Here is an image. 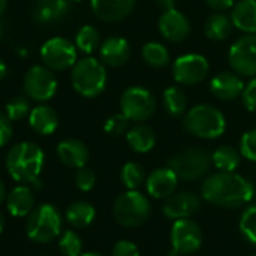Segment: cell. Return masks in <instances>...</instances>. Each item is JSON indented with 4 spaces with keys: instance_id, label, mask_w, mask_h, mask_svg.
<instances>
[{
    "instance_id": "6da1fadb",
    "label": "cell",
    "mask_w": 256,
    "mask_h": 256,
    "mask_svg": "<svg viewBox=\"0 0 256 256\" xmlns=\"http://www.w3.org/2000/svg\"><path fill=\"white\" fill-rule=\"evenodd\" d=\"M201 195L213 206L224 208H240L254 200L255 186L252 182L236 172L219 171L204 180Z\"/></svg>"
},
{
    "instance_id": "7a4b0ae2",
    "label": "cell",
    "mask_w": 256,
    "mask_h": 256,
    "mask_svg": "<svg viewBox=\"0 0 256 256\" xmlns=\"http://www.w3.org/2000/svg\"><path fill=\"white\" fill-rule=\"evenodd\" d=\"M42 168L44 152L34 142H18L6 154V170L18 183L39 184Z\"/></svg>"
},
{
    "instance_id": "3957f363",
    "label": "cell",
    "mask_w": 256,
    "mask_h": 256,
    "mask_svg": "<svg viewBox=\"0 0 256 256\" xmlns=\"http://www.w3.org/2000/svg\"><path fill=\"white\" fill-rule=\"evenodd\" d=\"M184 129L202 140H216L226 129L225 116L213 105L200 104L184 114Z\"/></svg>"
},
{
    "instance_id": "277c9868",
    "label": "cell",
    "mask_w": 256,
    "mask_h": 256,
    "mask_svg": "<svg viewBox=\"0 0 256 256\" xmlns=\"http://www.w3.org/2000/svg\"><path fill=\"white\" fill-rule=\"evenodd\" d=\"M70 80L76 93L84 98H96L106 87V70L99 60L86 57L72 66Z\"/></svg>"
},
{
    "instance_id": "5b68a950",
    "label": "cell",
    "mask_w": 256,
    "mask_h": 256,
    "mask_svg": "<svg viewBox=\"0 0 256 256\" xmlns=\"http://www.w3.org/2000/svg\"><path fill=\"white\" fill-rule=\"evenodd\" d=\"M168 166L177 174L178 180L195 182L202 178L212 166V154L201 147H189L171 158Z\"/></svg>"
},
{
    "instance_id": "8992f818",
    "label": "cell",
    "mask_w": 256,
    "mask_h": 256,
    "mask_svg": "<svg viewBox=\"0 0 256 256\" xmlns=\"http://www.w3.org/2000/svg\"><path fill=\"white\" fill-rule=\"evenodd\" d=\"M150 202L138 190H128L122 194L112 208L114 219L126 228H136L142 225L150 216Z\"/></svg>"
},
{
    "instance_id": "52a82bcc",
    "label": "cell",
    "mask_w": 256,
    "mask_h": 256,
    "mask_svg": "<svg viewBox=\"0 0 256 256\" xmlns=\"http://www.w3.org/2000/svg\"><path fill=\"white\" fill-rule=\"evenodd\" d=\"M27 236L34 243H50L58 237L62 231V218L51 204H42L34 208L27 220Z\"/></svg>"
},
{
    "instance_id": "ba28073f",
    "label": "cell",
    "mask_w": 256,
    "mask_h": 256,
    "mask_svg": "<svg viewBox=\"0 0 256 256\" xmlns=\"http://www.w3.org/2000/svg\"><path fill=\"white\" fill-rule=\"evenodd\" d=\"M171 246L170 256H188L196 254L202 246V231L192 219L174 220L171 228Z\"/></svg>"
},
{
    "instance_id": "9c48e42d",
    "label": "cell",
    "mask_w": 256,
    "mask_h": 256,
    "mask_svg": "<svg viewBox=\"0 0 256 256\" xmlns=\"http://www.w3.org/2000/svg\"><path fill=\"white\" fill-rule=\"evenodd\" d=\"M122 114H124L129 122H146L156 110V99L144 87H129L123 92L120 98Z\"/></svg>"
},
{
    "instance_id": "30bf717a",
    "label": "cell",
    "mask_w": 256,
    "mask_h": 256,
    "mask_svg": "<svg viewBox=\"0 0 256 256\" xmlns=\"http://www.w3.org/2000/svg\"><path fill=\"white\" fill-rule=\"evenodd\" d=\"M40 58L51 70H66L76 63V46L64 38H51L42 45Z\"/></svg>"
},
{
    "instance_id": "8fae6325",
    "label": "cell",
    "mask_w": 256,
    "mask_h": 256,
    "mask_svg": "<svg viewBox=\"0 0 256 256\" xmlns=\"http://www.w3.org/2000/svg\"><path fill=\"white\" fill-rule=\"evenodd\" d=\"M232 70L240 76L252 78L256 75V34L238 38L228 52Z\"/></svg>"
},
{
    "instance_id": "7c38bea8",
    "label": "cell",
    "mask_w": 256,
    "mask_h": 256,
    "mask_svg": "<svg viewBox=\"0 0 256 256\" xmlns=\"http://www.w3.org/2000/svg\"><path fill=\"white\" fill-rule=\"evenodd\" d=\"M57 92V80L46 66H32L24 76V93L39 102L50 100Z\"/></svg>"
},
{
    "instance_id": "4fadbf2b",
    "label": "cell",
    "mask_w": 256,
    "mask_h": 256,
    "mask_svg": "<svg viewBox=\"0 0 256 256\" xmlns=\"http://www.w3.org/2000/svg\"><path fill=\"white\" fill-rule=\"evenodd\" d=\"M208 60L201 54L180 56L172 64V76L177 82L184 86H195L202 82L208 75Z\"/></svg>"
},
{
    "instance_id": "5bb4252c",
    "label": "cell",
    "mask_w": 256,
    "mask_h": 256,
    "mask_svg": "<svg viewBox=\"0 0 256 256\" xmlns=\"http://www.w3.org/2000/svg\"><path fill=\"white\" fill-rule=\"evenodd\" d=\"M201 208V201L194 192H178L172 194L165 200L164 214L171 220L190 219Z\"/></svg>"
},
{
    "instance_id": "9a60e30c",
    "label": "cell",
    "mask_w": 256,
    "mask_h": 256,
    "mask_svg": "<svg viewBox=\"0 0 256 256\" xmlns=\"http://www.w3.org/2000/svg\"><path fill=\"white\" fill-rule=\"evenodd\" d=\"M159 30L170 42H183L189 38L192 26L189 18L177 9L165 10L159 18Z\"/></svg>"
},
{
    "instance_id": "2e32d148",
    "label": "cell",
    "mask_w": 256,
    "mask_h": 256,
    "mask_svg": "<svg viewBox=\"0 0 256 256\" xmlns=\"http://www.w3.org/2000/svg\"><path fill=\"white\" fill-rule=\"evenodd\" d=\"M178 184V177L177 174L170 168H158L152 171L146 180V189L150 196L160 200V198H168L171 196Z\"/></svg>"
},
{
    "instance_id": "e0dca14e",
    "label": "cell",
    "mask_w": 256,
    "mask_h": 256,
    "mask_svg": "<svg viewBox=\"0 0 256 256\" xmlns=\"http://www.w3.org/2000/svg\"><path fill=\"white\" fill-rule=\"evenodd\" d=\"M93 14L108 22L126 18L135 8L136 0H90Z\"/></svg>"
},
{
    "instance_id": "ac0fdd59",
    "label": "cell",
    "mask_w": 256,
    "mask_h": 256,
    "mask_svg": "<svg viewBox=\"0 0 256 256\" xmlns=\"http://www.w3.org/2000/svg\"><path fill=\"white\" fill-rule=\"evenodd\" d=\"M243 88V80L236 72H220L210 81V92L220 100H232L242 96Z\"/></svg>"
},
{
    "instance_id": "d6986e66",
    "label": "cell",
    "mask_w": 256,
    "mask_h": 256,
    "mask_svg": "<svg viewBox=\"0 0 256 256\" xmlns=\"http://www.w3.org/2000/svg\"><path fill=\"white\" fill-rule=\"evenodd\" d=\"M130 57V45L120 36H111L100 45V58L111 68L123 66Z\"/></svg>"
},
{
    "instance_id": "ffe728a7",
    "label": "cell",
    "mask_w": 256,
    "mask_h": 256,
    "mask_svg": "<svg viewBox=\"0 0 256 256\" xmlns=\"http://www.w3.org/2000/svg\"><path fill=\"white\" fill-rule=\"evenodd\" d=\"M57 156L63 165L69 168H82L88 160V148L80 140H64L57 146Z\"/></svg>"
},
{
    "instance_id": "44dd1931",
    "label": "cell",
    "mask_w": 256,
    "mask_h": 256,
    "mask_svg": "<svg viewBox=\"0 0 256 256\" xmlns=\"http://www.w3.org/2000/svg\"><path fill=\"white\" fill-rule=\"evenodd\" d=\"M69 12L68 0H36L32 9L33 18L40 24H50L62 20Z\"/></svg>"
},
{
    "instance_id": "7402d4cb",
    "label": "cell",
    "mask_w": 256,
    "mask_h": 256,
    "mask_svg": "<svg viewBox=\"0 0 256 256\" xmlns=\"http://www.w3.org/2000/svg\"><path fill=\"white\" fill-rule=\"evenodd\" d=\"M34 196L28 186H16L6 195V207L15 218H24L33 212Z\"/></svg>"
},
{
    "instance_id": "603a6c76",
    "label": "cell",
    "mask_w": 256,
    "mask_h": 256,
    "mask_svg": "<svg viewBox=\"0 0 256 256\" xmlns=\"http://www.w3.org/2000/svg\"><path fill=\"white\" fill-rule=\"evenodd\" d=\"M232 24L246 34H256V0H240L232 6Z\"/></svg>"
},
{
    "instance_id": "cb8c5ba5",
    "label": "cell",
    "mask_w": 256,
    "mask_h": 256,
    "mask_svg": "<svg viewBox=\"0 0 256 256\" xmlns=\"http://www.w3.org/2000/svg\"><path fill=\"white\" fill-rule=\"evenodd\" d=\"M28 123L38 134L51 135L58 126V116L51 106L38 105L30 111Z\"/></svg>"
},
{
    "instance_id": "d4e9b609",
    "label": "cell",
    "mask_w": 256,
    "mask_h": 256,
    "mask_svg": "<svg viewBox=\"0 0 256 256\" xmlns=\"http://www.w3.org/2000/svg\"><path fill=\"white\" fill-rule=\"evenodd\" d=\"M126 140L129 147L135 153H148L156 144V135L152 128L146 124H136L128 130Z\"/></svg>"
},
{
    "instance_id": "484cf974",
    "label": "cell",
    "mask_w": 256,
    "mask_h": 256,
    "mask_svg": "<svg viewBox=\"0 0 256 256\" xmlns=\"http://www.w3.org/2000/svg\"><path fill=\"white\" fill-rule=\"evenodd\" d=\"M232 20L224 12L212 14L204 24V32L208 39L213 40H225L232 32Z\"/></svg>"
},
{
    "instance_id": "4316f807",
    "label": "cell",
    "mask_w": 256,
    "mask_h": 256,
    "mask_svg": "<svg viewBox=\"0 0 256 256\" xmlns=\"http://www.w3.org/2000/svg\"><path fill=\"white\" fill-rule=\"evenodd\" d=\"M164 108L168 116L180 118L188 112V98L178 86H170L164 92Z\"/></svg>"
},
{
    "instance_id": "83f0119b",
    "label": "cell",
    "mask_w": 256,
    "mask_h": 256,
    "mask_svg": "<svg viewBox=\"0 0 256 256\" xmlns=\"http://www.w3.org/2000/svg\"><path fill=\"white\" fill-rule=\"evenodd\" d=\"M94 218H96L94 207L86 201H76L70 204L69 208L66 210V220L74 228H78V230H82L92 225Z\"/></svg>"
},
{
    "instance_id": "f1b7e54d",
    "label": "cell",
    "mask_w": 256,
    "mask_h": 256,
    "mask_svg": "<svg viewBox=\"0 0 256 256\" xmlns=\"http://www.w3.org/2000/svg\"><path fill=\"white\" fill-rule=\"evenodd\" d=\"M242 160V153L232 146H220L212 154V164L222 172H234Z\"/></svg>"
},
{
    "instance_id": "f546056e",
    "label": "cell",
    "mask_w": 256,
    "mask_h": 256,
    "mask_svg": "<svg viewBox=\"0 0 256 256\" xmlns=\"http://www.w3.org/2000/svg\"><path fill=\"white\" fill-rule=\"evenodd\" d=\"M142 58L144 62L152 66V68H156V69H160V68H165L171 57H170V51L165 45L159 44V42H147L144 46H142Z\"/></svg>"
},
{
    "instance_id": "4dcf8cb0",
    "label": "cell",
    "mask_w": 256,
    "mask_h": 256,
    "mask_svg": "<svg viewBox=\"0 0 256 256\" xmlns=\"http://www.w3.org/2000/svg\"><path fill=\"white\" fill-rule=\"evenodd\" d=\"M120 178L124 188H128V190H138L147 180L144 168L136 162H128L122 168Z\"/></svg>"
},
{
    "instance_id": "1f68e13d",
    "label": "cell",
    "mask_w": 256,
    "mask_h": 256,
    "mask_svg": "<svg viewBox=\"0 0 256 256\" xmlns=\"http://www.w3.org/2000/svg\"><path fill=\"white\" fill-rule=\"evenodd\" d=\"M99 40L100 38L98 28H94L93 26H84L78 30L75 36V46L86 54H92L99 46Z\"/></svg>"
},
{
    "instance_id": "d6a6232c",
    "label": "cell",
    "mask_w": 256,
    "mask_h": 256,
    "mask_svg": "<svg viewBox=\"0 0 256 256\" xmlns=\"http://www.w3.org/2000/svg\"><path fill=\"white\" fill-rule=\"evenodd\" d=\"M240 232L242 236L256 246V204H252L244 210L240 218Z\"/></svg>"
},
{
    "instance_id": "836d02e7",
    "label": "cell",
    "mask_w": 256,
    "mask_h": 256,
    "mask_svg": "<svg viewBox=\"0 0 256 256\" xmlns=\"http://www.w3.org/2000/svg\"><path fill=\"white\" fill-rule=\"evenodd\" d=\"M58 249L63 256H81L82 240L74 231H66L58 240Z\"/></svg>"
},
{
    "instance_id": "e575fe53",
    "label": "cell",
    "mask_w": 256,
    "mask_h": 256,
    "mask_svg": "<svg viewBox=\"0 0 256 256\" xmlns=\"http://www.w3.org/2000/svg\"><path fill=\"white\" fill-rule=\"evenodd\" d=\"M4 114L10 122H18L27 114H30V104L24 96H16L6 104Z\"/></svg>"
},
{
    "instance_id": "d590c367",
    "label": "cell",
    "mask_w": 256,
    "mask_h": 256,
    "mask_svg": "<svg viewBox=\"0 0 256 256\" xmlns=\"http://www.w3.org/2000/svg\"><path fill=\"white\" fill-rule=\"evenodd\" d=\"M129 128V118L124 114H114L105 122V132L112 136H120L123 134H128Z\"/></svg>"
},
{
    "instance_id": "8d00e7d4",
    "label": "cell",
    "mask_w": 256,
    "mask_h": 256,
    "mask_svg": "<svg viewBox=\"0 0 256 256\" xmlns=\"http://www.w3.org/2000/svg\"><path fill=\"white\" fill-rule=\"evenodd\" d=\"M240 153L246 159L256 162V129L246 132L240 140Z\"/></svg>"
},
{
    "instance_id": "74e56055",
    "label": "cell",
    "mask_w": 256,
    "mask_h": 256,
    "mask_svg": "<svg viewBox=\"0 0 256 256\" xmlns=\"http://www.w3.org/2000/svg\"><path fill=\"white\" fill-rule=\"evenodd\" d=\"M75 183H76V188L82 192H88L94 188V183H96V176L94 172L90 170V168H80L76 171V176H75Z\"/></svg>"
},
{
    "instance_id": "f35d334b",
    "label": "cell",
    "mask_w": 256,
    "mask_h": 256,
    "mask_svg": "<svg viewBox=\"0 0 256 256\" xmlns=\"http://www.w3.org/2000/svg\"><path fill=\"white\" fill-rule=\"evenodd\" d=\"M242 99H243V105L249 111H256V78H252L246 84L242 93Z\"/></svg>"
},
{
    "instance_id": "ab89813d",
    "label": "cell",
    "mask_w": 256,
    "mask_h": 256,
    "mask_svg": "<svg viewBox=\"0 0 256 256\" xmlns=\"http://www.w3.org/2000/svg\"><path fill=\"white\" fill-rule=\"evenodd\" d=\"M111 256H140V250L135 243L129 240H120L116 243Z\"/></svg>"
},
{
    "instance_id": "60d3db41",
    "label": "cell",
    "mask_w": 256,
    "mask_h": 256,
    "mask_svg": "<svg viewBox=\"0 0 256 256\" xmlns=\"http://www.w3.org/2000/svg\"><path fill=\"white\" fill-rule=\"evenodd\" d=\"M12 136V124L4 112L0 111V147L8 144Z\"/></svg>"
},
{
    "instance_id": "b9f144b4",
    "label": "cell",
    "mask_w": 256,
    "mask_h": 256,
    "mask_svg": "<svg viewBox=\"0 0 256 256\" xmlns=\"http://www.w3.org/2000/svg\"><path fill=\"white\" fill-rule=\"evenodd\" d=\"M206 3L216 12H225L236 4V0H206Z\"/></svg>"
},
{
    "instance_id": "7bdbcfd3",
    "label": "cell",
    "mask_w": 256,
    "mask_h": 256,
    "mask_svg": "<svg viewBox=\"0 0 256 256\" xmlns=\"http://www.w3.org/2000/svg\"><path fill=\"white\" fill-rule=\"evenodd\" d=\"M156 4L165 12V10H171V9H176V0H154Z\"/></svg>"
},
{
    "instance_id": "ee69618b",
    "label": "cell",
    "mask_w": 256,
    "mask_h": 256,
    "mask_svg": "<svg viewBox=\"0 0 256 256\" xmlns=\"http://www.w3.org/2000/svg\"><path fill=\"white\" fill-rule=\"evenodd\" d=\"M3 201H6V189H4V184H3L2 180H0V204H2Z\"/></svg>"
},
{
    "instance_id": "f6af8a7d",
    "label": "cell",
    "mask_w": 256,
    "mask_h": 256,
    "mask_svg": "<svg viewBox=\"0 0 256 256\" xmlns=\"http://www.w3.org/2000/svg\"><path fill=\"white\" fill-rule=\"evenodd\" d=\"M4 75H6V64H4V62L0 58V81L4 78Z\"/></svg>"
},
{
    "instance_id": "bcb514c9",
    "label": "cell",
    "mask_w": 256,
    "mask_h": 256,
    "mask_svg": "<svg viewBox=\"0 0 256 256\" xmlns=\"http://www.w3.org/2000/svg\"><path fill=\"white\" fill-rule=\"evenodd\" d=\"M6 4H8V0H0V15L4 12V9H6Z\"/></svg>"
},
{
    "instance_id": "7dc6e473",
    "label": "cell",
    "mask_w": 256,
    "mask_h": 256,
    "mask_svg": "<svg viewBox=\"0 0 256 256\" xmlns=\"http://www.w3.org/2000/svg\"><path fill=\"white\" fill-rule=\"evenodd\" d=\"M3 230H4V218H3V214L0 213V234L3 232Z\"/></svg>"
},
{
    "instance_id": "c3c4849f",
    "label": "cell",
    "mask_w": 256,
    "mask_h": 256,
    "mask_svg": "<svg viewBox=\"0 0 256 256\" xmlns=\"http://www.w3.org/2000/svg\"><path fill=\"white\" fill-rule=\"evenodd\" d=\"M81 256H102V255H99V254H93V252H90V254H82Z\"/></svg>"
},
{
    "instance_id": "681fc988",
    "label": "cell",
    "mask_w": 256,
    "mask_h": 256,
    "mask_svg": "<svg viewBox=\"0 0 256 256\" xmlns=\"http://www.w3.org/2000/svg\"><path fill=\"white\" fill-rule=\"evenodd\" d=\"M2 34H3V28H2V26H0V39H2Z\"/></svg>"
},
{
    "instance_id": "f907efd6",
    "label": "cell",
    "mask_w": 256,
    "mask_h": 256,
    "mask_svg": "<svg viewBox=\"0 0 256 256\" xmlns=\"http://www.w3.org/2000/svg\"><path fill=\"white\" fill-rule=\"evenodd\" d=\"M68 2H81V0H68Z\"/></svg>"
},
{
    "instance_id": "816d5d0a",
    "label": "cell",
    "mask_w": 256,
    "mask_h": 256,
    "mask_svg": "<svg viewBox=\"0 0 256 256\" xmlns=\"http://www.w3.org/2000/svg\"><path fill=\"white\" fill-rule=\"evenodd\" d=\"M252 256H256V254H255V255H252Z\"/></svg>"
}]
</instances>
